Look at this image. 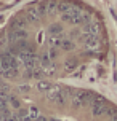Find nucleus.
Masks as SVG:
<instances>
[{
  "label": "nucleus",
  "mask_w": 117,
  "mask_h": 121,
  "mask_svg": "<svg viewBox=\"0 0 117 121\" xmlns=\"http://www.w3.org/2000/svg\"><path fill=\"white\" fill-rule=\"evenodd\" d=\"M106 54L90 6L39 0L0 30V121H117V104L79 83Z\"/></svg>",
  "instance_id": "nucleus-1"
}]
</instances>
